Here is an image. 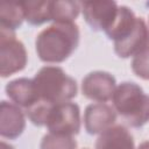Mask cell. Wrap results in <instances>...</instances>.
Wrapping results in <instances>:
<instances>
[{
    "mask_svg": "<svg viewBox=\"0 0 149 149\" xmlns=\"http://www.w3.org/2000/svg\"><path fill=\"white\" fill-rule=\"evenodd\" d=\"M5 91L7 97L15 105L24 108V111L40 101L34 86V81L29 78H16L10 80L6 85Z\"/></svg>",
    "mask_w": 149,
    "mask_h": 149,
    "instance_id": "obj_11",
    "label": "cell"
},
{
    "mask_svg": "<svg viewBox=\"0 0 149 149\" xmlns=\"http://www.w3.org/2000/svg\"><path fill=\"white\" fill-rule=\"evenodd\" d=\"M137 149H149V141H144V142H142V143L139 146Z\"/></svg>",
    "mask_w": 149,
    "mask_h": 149,
    "instance_id": "obj_20",
    "label": "cell"
},
{
    "mask_svg": "<svg viewBox=\"0 0 149 149\" xmlns=\"http://www.w3.org/2000/svg\"><path fill=\"white\" fill-rule=\"evenodd\" d=\"M1 149H14V147L6 143L5 141H1Z\"/></svg>",
    "mask_w": 149,
    "mask_h": 149,
    "instance_id": "obj_19",
    "label": "cell"
},
{
    "mask_svg": "<svg viewBox=\"0 0 149 149\" xmlns=\"http://www.w3.org/2000/svg\"><path fill=\"white\" fill-rule=\"evenodd\" d=\"M119 5L109 0L81 2L84 20L95 31H106L116 17Z\"/></svg>",
    "mask_w": 149,
    "mask_h": 149,
    "instance_id": "obj_6",
    "label": "cell"
},
{
    "mask_svg": "<svg viewBox=\"0 0 149 149\" xmlns=\"http://www.w3.org/2000/svg\"><path fill=\"white\" fill-rule=\"evenodd\" d=\"M95 149H135V144L130 132L125 126L116 125L99 135Z\"/></svg>",
    "mask_w": 149,
    "mask_h": 149,
    "instance_id": "obj_12",
    "label": "cell"
},
{
    "mask_svg": "<svg viewBox=\"0 0 149 149\" xmlns=\"http://www.w3.org/2000/svg\"><path fill=\"white\" fill-rule=\"evenodd\" d=\"M115 84V78L109 72L92 71L81 80V93L90 100L106 102L113 98Z\"/></svg>",
    "mask_w": 149,
    "mask_h": 149,
    "instance_id": "obj_7",
    "label": "cell"
},
{
    "mask_svg": "<svg viewBox=\"0 0 149 149\" xmlns=\"http://www.w3.org/2000/svg\"><path fill=\"white\" fill-rule=\"evenodd\" d=\"M137 17L134 12L127 6H119L116 17L114 19L112 26L105 31L107 37L114 43L126 38L134 29Z\"/></svg>",
    "mask_w": 149,
    "mask_h": 149,
    "instance_id": "obj_13",
    "label": "cell"
},
{
    "mask_svg": "<svg viewBox=\"0 0 149 149\" xmlns=\"http://www.w3.org/2000/svg\"><path fill=\"white\" fill-rule=\"evenodd\" d=\"M79 37L76 23H54L36 36V54L44 63H62L74 52Z\"/></svg>",
    "mask_w": 149,
    "mask_h": 149,
    "instance_id": "obj_1",
    "label": "cell"
},
{
    "mask_svg": "<svg viewBox=\"0 0 149 149\" xmlns=\"http://www.w3.org/2000/svg\"><path fill=\"white\" fill-rule=\"evenodd\" d=\"M40 149H77V141L70 135L48 133L42 137Z\"/></svg>",
    "mask_w": 149,
    "mask_h": 149,
    "instance_id": "obj_17",
    "label": "cell"
},
{
    "mask_svg": "<svg viewBox=\"0 0 149 149\" xmlns=\"http://www.w3.org/2000/svg\"><path fill=\"white\" fill-rule=\"evenodd\" d=\"M81 9L78 1H50V19L54 23H72Z\"/></svg>",
    "mask_w": 149,
    "mask_h": 149,
    "instance_id": "obj_14",
    "label": "cell"
},
{
    "mask_svg": "<svg viewBox=\"0 0 149 149\" xmlns=\"http://www.w3.org/2000/svg\"><path fill=\"white\" fill-rule=\"evenodd\" d=\"M84 127L90 135H97L112 127L116 120V112L107 104L98 102L86 106L84 112Z\"/></svg>",
    "mask_w": 149,
    "mask_h": 149,
    "instance_id": "obj_8",
    "label": "cell"
},
{
    "mask_svg": "<svg viewBox=\"0 0 149 149\" xmlns=\"http://www.w3.org/2000/svg\"><path fill=\"white\" fill-rule=\"evenodd\" d=\"M49 133L77 135L80 130V109L74 102L68 101L52 105L47 114L45 125Z\"/></svg>",
    "mask_w": 149,
    "mask_h": 149,
    "instance_id": "obj_5",
    "label": "cell"
},
{
    "mask_svg": "<svg viewBox=\"0 0 149 149\" xmlns=\"http://www.w3.org/2000/svg\"><path fill=\"white\" fill-rule=\"evenodd\" d=\"M149 47V27L143 17H137L133 31L122 41L114 43V51L121 58H128Z\"/></svg>",
    "mask_w": 149,
    "mask_h": 149,
    "instance_id": "obj_9",
    "label": "cell"
},
{
    "mask_svg": "<svg viewBox=\"0 0 149 149\" xmlns=\"http://www.w3.org/2000/svg\"><path fill=\"white\" fill-rule=\"evenodd\" d=\"M130 66L135 76L143 80H149V47L133 57Z\"/></svg>",
    "mask_w": 149,
    "mask_h": 149,
    "instance_id": "obj_18",
    "label": "cell"
},
{
    "mask_svg": "<svg viewBox=\"0 0 149 149\" xmlns=\"http://www.w3.org/2000/svg\"><path fill=\"white\" fill-rule=\"evenodd\" d=\"M24 20L31 24V26H40L48 21H51L50 19V1H36V0H29V1H20Z\"/></svg>",
    "mask_w": 149,
    "mask_h": 149,
    "instance_id": "obj_15",
    "label": "cell"
},
{
    "mask_svg": "<svg viewBox=\"0 0 149 149\" xmlns=\"http://www.w3.org/2000/svg\"><path fill=\"white\" fill-rule=\"evenodd\" d=\"M28 62L24 44L15 36V31L0 28V76L9 77L23 70Z\"/></svg>",
    "mask_w": 149,
    "mask_h": 149,
    "instance_id": "obj_4",
    "label": "cell"
},
{
    "mask_svg": "<svg viewBox=\"0 0 149 149\" xmlns=\"http://www.w3.org/2000/svg\"><path fill=\"white\" fill-rule=\"evenodd\" d=\"M84 149H88V148H84Z\"/></svg>",
    "mask_w": 149,
    "mask_h": 149,
    "instance_id": "obj_21",
    "label": "cell"
},
{
    "mask_svg": "<svg viewBox=\"0 0 149 149\" xmlns=\"http://www.w3.org/2000/svg\"><path fill=\"white\" fill-rule=\"evenodd\" d=\"M33 81L40 100L50 105L68 102L77 95V81L61 66L45 65L41 68Z\"/></svg>",
    "mask_w": 149,
    "mask_h": 149,
    "instance_id": "obj_2",
    "label": "cell"
},
{
    "mask_svg": "<svg viewBox=\"0 0 149 149\" xmlns=\"http://www.w3.org/2000/svg\"><path fill=\"white\" fill-rule=\"evenodd\" d=\"M26 128V119L21 108L2 100L0 104V135L3 139L15 140Z\"/></svg>",
    "mask_w": 149,
    "mask_h": 149,
    "instance_id": "obj_10",
    "label": "cell"
},
{
    "mask_svg": "<svg viewBox=\"0 0 149 149\" xmlns=\"http://www.w3.org/2000/svg\"><path fill=\"white\" fill-rule=\"evenodd\" d=\"M24 20L21 2H1L0 5V28L15 31Z\"/></svg>",
    "mask_w": 149,
    "mask_h": 149,
    "instance_id": "obj_16",
    "label": "cell"
},
{
    "mask_svg": "<svg viewBox=\"0 0 149 149\" xmlns=\"http://www.w3.org/2000/svg\"><path fill=\"white\" fill-rule=\"evenodd\" d=\"M113 107L130 127L139 128L149 121V95L133 81L119 84L114 91Z\"/></svg>",
    "mask_w": 149,
    "mask_h": 149,
    "instance_id": "obj_3",
    "label": "cell"
}]
</instances>
